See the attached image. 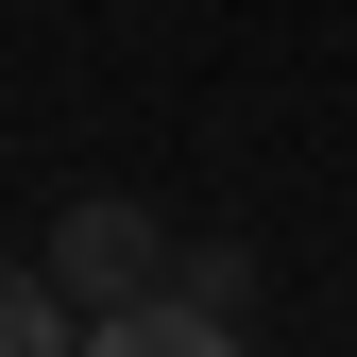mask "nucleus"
Listing matches in <instances>:
<instances>
[{
	"label": "nucleus",
	"mask_w": 357,
	"mask_h": 357,
	"mask_svg": "<svg viewBox=\"0 0 357 357\" xmlns=\"http://www.w3.org/2000/svg\"><path fill=\"white\" fill-rule=\"evenodd\" d=\"M170 289H188V306H255V255L238 238H170Z\"/></svg>",
	"instance_id": "nucleus-4"
},
{
	"label": "nucleus",
	"mask_w": 357,
	"mask_h": 357,
	"mask_svg": "<svg viewBox=\"0 0 357 357\" xmlns=\"http://www.w3.org/2000/svg\"><path fill=\"white\" fill-rule=\"evenodd\" d=\"M0 357H85V306L52 289V255H34V273H0Z\"/></svg>",
	"instance_id": "nucleus-3"
},
{
	"label": "nucleus",
	"mask_w": 357,
	"mask_h": 357,
	"mask_svg": "<svg viewBox=\"0 0 357 357\" xmlns=\"http://www.w3.org/2000/svg\"><path fill=\"white\" fill-rule=\"evenodd\" d=\"M52 289H68V306H137V289H170V221H153L137 188H85V204L52 221Z\"/></svg>",
	"instance_id": "nucleus-1"
},
{
	"label": "nucleus",
	"mask_w": 357,
	"mask_h": 357,
	"mask_svg": "<svg viewBox=\"0 0 357 357\" xmlns=\"http://www.w3.org/2000/svg\"><path fill=\"white\" fill-rule=\"evenodd\" d=\"M85 357H238V306H188V289L85 306Z\"/></svg>",
	"instance_id": "nucleus-2"
}]
</instances>
